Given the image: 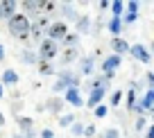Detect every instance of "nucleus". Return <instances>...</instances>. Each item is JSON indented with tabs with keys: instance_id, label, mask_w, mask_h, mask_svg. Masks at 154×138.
<instances>
[{
	"instance_id": "nucleus-1",
	"label": "nucleus",
	"mask_w": 154,
	"mask_h": 138,
	"mask_svg": "<svg viewBox=\"0 0 154 138\" xmlns=\"http://www.w3.org/2000/svg\"><path fill=\"white\" fill-rule=\"evenodd\" d=\"M9 29H11V34H16V36H23V34H27L29 23H27L25 16H14L11 23H9Z\"/></svg>"
},
{
	"instance_id": "nucleus-2",
	"label": "nucleus",
	"mask_w": 154,
	"mask_h": 138,
	"mask_svg": "<svg viewBox=\"0 0 154 138\" xmlns=\"http://www.w3.org/2000/svg\"><path fill=\"white\" fill-rule=\"evenodd\" d=\"M57 54V45H54V41H45L43 45H41V57L43 59H50Z\"/></svg>"
},
{
	"instance_id": "nucleus-3",
	"label": "nucleus",
	"mask_w": 154,
	"mask_h": 138,
	"mask_svg": "<svg viewBox=\"0 0 154 138\" xmlns=\"http://www.w3.org/2000/svg\"><path fill=\"white\" fill-rule=\"evenodd\" d=\"M131 54H134L138 61H143V63H147V61H149V52L143 48V45H131Z\"/></svg>"
},
{
	"instance_id": "nucleus-4",
	"label": "nucleus",
	"mask_w": 154,
	"mask_h": 138,
	"mask_svg": "<svg viewBox=\"0 0 154 138\" xmlns=\"http://www.w3.org/2000/svg\"><path fill=\"white\" fill-rule=\"evenodd\" d=\"M48 34H50V38H63L66 36V25L63 23H54L52 27L48 29Z\"/></svg>"
},
{
	"instance_id": "nucleus-5",
	"label": "nucleus",
	"mask_w": 154,
	"mask_h": 138,
	"mask_svg": "<svg viewBox=\"0 0 154 138\" xmlns=\"http://www.w3.org/2000/svg\"><path fill=\"white\" fill-rule=\"evenodd\" d=\"M111 48H113L116 52H127V50H131V45L127 41H122V38H113V41H111Z\"/></svg>"
},
{
	"instance_id": "nucleus-6",
	"label": "nucleus",
	"mask_w": 154,
	"mask_h": 138,
	"mask_svg": "<svg viewBox=\"0 0 154 138\" xmlns=\"http://www.w3.org/2000/svg\"><path fill=\"white\" fill-rule=\"evenodd\" d=\"M66 100L70 102V104H75V106H79V104H82V97H79V93L75 90V86H70V88H68V93H66Z\"/></svg>"
},
{
	"instance_id": "nucleus-7",
	"label": "nucleus",
	"mask_w": 154,
	"mask_h": 138,
	"mask_svg": "<svg viewBox=\"0 0 154 138\" xmlns=\"http://www.w3.org/2000/svg\"><path fill=\"white\" fill-rule=\"evenodd\" d=\"M102 95H104V88H102V86H95V90H93L91 97H88V106H95L97 102L102 100Z\"/></svg>"
},
{
	"instance_id": "nucleus-8",
	"label": "nucleus",
	"mask_w": 154,
	"mask_h": 138,
	"mask_svg": "<svg viewBox=\"0 0 154 138\" xmlns=\"http://www.w3.org/2000/svg\"><path fill=\"white\" fill-rule=\"evenodd\" d=\"M116 66H120V57H118V54H113V57H109L104 61V72H113Z\"/></svg>"
},
{
	"instance_id": "nucleus-9",
	"label": "nucleus",
	"mask_w": 154,
	"mask_h": 138,
	"mask_svg": "<svg viewBox=\"0 0 154 138\" xmlns=\"http://www.w3.org/2000/svg\"><path fill=\"white\" fill-rule=\"evenodd\" d=\"M2 81H5V84H16V81H18V75H16L14 70H5V75H2Z\"/></svg>"
},
{
	"instance_id": "nucleus-10",
	"label": "nucleus",
	"mask_w": 154,
	"mask_h": 138,
	"mask_svg": "<svg viewBox=\"0 0 154 138\" xmlns=\"http://www.w3.org/2000/svg\"><path fill=\"white\" fill-rule=\"evenodd\" d=\"M14 9V2H0V16H9Z\"/></svg>"
},
{
	"instance_id": "nucleus-11",
	"label": "nucleus",
	"mask_w": 154,
	"mask_h": 138,
	"mask_svg": "<svg viewBox=\"0 0 154 138\" xmlns=\"http://www.w3.org/2000/svg\"><path fill=\"white\" fill-rule=\"evenodd\" d=\"M152 104H154V88L149 90L147 95H145V100H143V104H140V106H143V109H149Z\"/></svg>"
},
{
	"instance_id": "nucleus-12",
	"label": "nucleus",
	"mask_w": 154,
	"mask_h": 138,
	"mask_svg": "<svg viewBox=\"0 0 154 138\" xmlns=\"http://www.w3.org/2000/svg\"><path fill=\"white\" fill-rule=\"evenodd\" d=\"M122 2L120 0H116V2H111V9H113V14H116V18H120V14H122Z\"/></svg>"
},
{
	"instance_id": "nucleus-13",
	"label": "nucleus",
	"mask_w": 154,
	"mask_h": 138,
	"mask_svg": "<svg viewBox=\"0 0 154 138\" xmlns=\"http://www.w3.org/2000/svg\"><path fill=\"white\" fill-rule=\"evenodd\" d=\"M109 29H111L113 34L120 32V18H113V20H111V23H109Z\"/></svg>"
},
{
	"instance_id": "nucleus-14",
	"label": "nucleus",
	"mask_w": 154,
	"mask_h": 138,
	"mask_svg": "<svg viewBox=\"0 0 154 138\" xmlns=\"http://www.w3.org/2000/svg\"><path fill=\"white\" fill-rule=\"evenodd\" d=\"M95 115H97V118H104V115H106V106H97V109H95Z\"/></svg>"
},
{
	"instance_id": "nucleus-15",
	"label": "nucleus",
	"mask_w": 154,
	"mask_h": 138,
	"mask_svg": "<svg viewBox=\"0 0 154 138\" xmlns=\"http://www.w3.org/2000/svg\"><path fill=\"white\" fill-rule=\"evenodd\" d=\"M120 97H122L120 90H118V93H113V97H111V104H120Z\"/></svg>"
},
{
	"instance_id": "nucleus-16",
	"label": "nucleus",
	"mask_w": 154,
	"mask_h": 138,
	"mask_svg": "<svg viewBox=\"0 0 154 138\" xmlns=\"http://www.w3.org/2000/svg\"><path fill=\"white\" fill-rule=\"evenodd\" d=\"M127 7H129V14H136V9H138V2H134V0H131Z\"/></svg>"
},
{
	"instance_id": "nucleus-17",
	"label": "nucleus",
	"mask_w": 154,
	"mask_h": 138,
	"mask_svg": "<svg viewBox=\"0 0 154 138\" xmlns=\"http://www.w3.org/2000/svg\"><path fill=\"white\" fill-rule=\"evenodd\" d=\"M104 138H118V131H116V129H109V131L104 133Z\"/></svg>"
},
{
	"instance_id": "nucleus-18",
	"label": "nucleus",
	"mask_w": 154,
	"mask_h": 138,
	"mask_svg": "<svg viewBox=\"0 0 154 138\" xmlns=\"http://www.w3.org/2000/svg\"><path fill=\"white\" fill-rule=\"evenodd\" d=\"M93 70V63H91V59L88 61H84V72H91Z\"/></svg>"
},
{
	"instance_id": "nucleus-19",
	"label": "nucleus",
	"mask_w": 154,
	"mask_h": 138,
	"mask_svg": "<svg viewBox=\"0 0 154 138\" xmlns=\"http://www.w3.org/2000/svg\"><path fill=\"white\" fill-rule=\"evenodd\" d=\"M72 120H75V118H72V115H66V118H63V120H61V124H70V122H72Z\"/></svg>"
},
{
	"instance_id": "nucleus-20",
	"label": "nucleus",
	"mask_w": 154,
	"mask_h": 138,
	"mask_svg": "<svg viewBox=\"0 0 154 138\" xmlns=\"http://www.w3.org/2000/svg\"><path fill=\"white\" fill-rule=\"evenodd\" d=\"M20 124H23V127L27 129V127H29V120H27V118H20Z\"/></svg>"
},
{
	"instance_id": "nucleus-21",
	"label": "nucleus",
	"mask_w": 154,
	"mask_h": 138,
	"mask_svg": "<svg viewBox=\"0 0 154 138\" xmlns=\"http://www.w3.org/2000/svg\"><path fill=\"white\" fill-rule=\"evenodd\" d=\"M43 138H52V131H50V129H45V131H43Z\"/></svg>"
},
{
	"instance_id": "nucleus-22",
	"label": "nucleus",
	"mask_w": 154,
	"mask_h": 138,
	"mask_svg": "<svg viewBox=\"0 0 154 138\" xmlns=\"http://www.w3.org/2000/svg\"><path fill=\"white\" fill-rule=\"evenodd\" d=\"M147 138H154V127H149V131H147Z\"/></svg>"
},
{
	"instance_id": "nucleus-23",
	"label": "nucleus",
	"mask_w": 154,
	"mask_h": 138,
	"mask_svg": "<svg viewBox=\"0 0 154 138\" xmlns=\"http://www.w3.org/2000/svg\"><path fill=\"white\" fill-rule=\"evenodd\" d=\"M2 57H5V52H2V48H0V59H2Z\"/></svg>"
},
{
	"instance_id": "nucleus-24",
	"label": "nucleus",
	"mask_w": 154,
	"mask_h": 138,
	"mask_svg": "<svg viewBox=\"0 0 154 138\" xmlns=\"http://www.w3.org/2000/svg\"><path fill=\"white\" fill-rule=\"evenodd\" d=\"M2 122H5V118H2V113H0V124H2Z\"/></svg>"
},
{
	"instance_id": "nucleus-25",
	"label": "nucleus",
	"mask_w": 154,
	"mask_h": 138,
	"mask_svg": "<svg viewBox=\"0 0 154 138\" xmlns=\"http://www.w3.org/2000/svg\"><path fill=\"white\" fill-rule=\"evenodd\" d=\"M0 97H2V86H0Z\"/></svg>"
},
{
	"instance_id": "nucleus-26",
	"label": "nucleus",
	"mask_w": 154,
	"mask_h": 138,
	"mask_svg": "<svg viewBox=\"0 0 154 138\" xmlns=\"http://www.w3.org/2000/svg\"><path fill=\"white\" fill-rule=\"evenodd\" d=\"M16 138H20V136H16Z\"/></svg>"
}]
</instances>
